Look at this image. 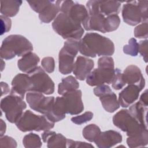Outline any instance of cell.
Masks as SVG:
<instances>
[{"label": "cell", "mask_w": 148, "mask_h": 148, "mask_svg": "<svg viewBox=\"0 0 148 148\" xmlns=\"http://www.w3.org/2000/svg\"><path fill=\"white\" fill-rule=\"evenodd\" d=\"M82 91L76 90L62 95V99L66 113L75 115L80 113L84 109L82 99Z\"/></svg>", "instance_id": "cell-12"}, {"label": "cell", "mask_w": 148, "mask_h": 148, "mask_svg": "<svg viewBox=\"0 0 148 148\" xmlns=\"http://www.w3.org/2000/svg\"><path fill=\"white\" fill-rule=\"evenodd\" d=\"M123 51L126 54L136 56L138 53V43L136 40L134 38H131L128 41V44L124 46Z\"/></svg>", "instance_id": "cell-32"}, {"label": "cell", "mask_w": 148, "mask_h": 148, "mask_svg": "<svg viewBox=\"0 0 148 148\" xmlns=\"http://www.w3.org/2000/svg\"><path fill=\"white\" fill-rule=\"evenodd\" d=\"M27 104L21 97L11 94L1 101V110L5 113L6 118L11 123H16L23 113Z\"/></svg>", "instance_id": "cell-7"}, {"label": "cell", "mask_w": 148, "mask_h": 148, "mask_svg": "<svg viewBox=\"0 0 148 148\" xmlns=\"http://www.w3.org/2000/svg\"><path fill=\"white\" fill-rule=\"evenodd\" d=\"M112 91L110 87L106 84H101L99 86H97L94 88V93L97 97L102 96L108 92Z\"/></svg>", "instance_id": "cell-41"}, {"label": "cell", "mask_w": 148, "mask_h": 148, "mask_svg": "<svg viewBox=\"0 0 148 148\" xmlns=\"http://www.w3.org/2000/svg\"><path fill=\"white\" fill-rule=\"evenodd\" d=\"M98 67L114 68V61L112 57L108 56H103L98 59Z\"/></svg>", "instance_id": "cell-37"}, {"label": "cell", "mask_w": 148, "mask_h": 148, "mask_svg": "<svg viewBox=\"0 0 148 148\" xmlns=\"http://www.w3.org/2000/svg\"><path fill=\"white\" fill-rule=\"evenodd\" d=\"M6 124L3 121V120L1 119V136H2L5 133L6 131Z\"/></svg>", "instance_id": "cell-45"}, {"label": "cell", "mask_w": 148, "mask_h": 148, "mask_svg": "<svg viewBox=\"0 0 148 148\" xmlns=\"http://www.w3.org/2000/svg\"><path fill=\"white\" fill-rule=\"evenodd\" d=\"M40 61L39 57L32 52H29L20 58L17 62L19 69L27 74L33 71Z\"/></svg>", "instance_id": "cell-21"}, {"label": "cell", "mask_w": 148, "mask_h": 148, "mask_svg": "<svg viewBox=\"0 0 148 148\" xmlns=\"http://www.w3.org/2000/svg\"><path fill=\"white\" fill-rule=\"evenodd\" d=\"M0 146L1 147H6L14 148L17 147V142L13 138L9 136H1L0 139Z\"/></svg>", "instance_id": "cell-39"}, {"label": "cell", "mask_w": 148, "mask_h": 148, "mask_svg": "<svg viewBox=\"0 0 148 148\" xmlns=\"http://www.w3.org/2000/svg\"><path fill=\"white\" fill-rule=\"evenodd\" d=\"M134 36L138 38H147V23L144 22L136 27L134 29Z\"/></svg>", "instance_id": "cell-35"}, {"label": "cell", "mask_w": 148, "mask_h": 148, "mask_svg": "<svg viewBox=\"0 0 148 148\" xmlns=\"http://www.w3.org/2000/svg\"><path fill=\"white\" fill-rule=\"evenodd\" d=\"M1 88H2L1 95H3V94H6L9 92V91H10L9 87L8 85V84H6V83H4V82H1Z\"/></svg>", "instance_id": "cell-44"}, {"label": "cell", "mask_w": 148, "mask_h": 148, "mask_svg": "<svg viewBox=\"0 0 148 148\" xmlns=\"http://www.w3.org/2000/svg\"><path fill=\"white\" fill-rule=\"evenodd\" d=\"M127 143L130 147H143L148 143V132L144 131L138 134L128 136L127 139Z\"/></svg>", "instance_id": "cell-27"}, {"label": "cell", "mask_w": 148, "mask_h": 148, "mask_svg": "<svg viewBox=\"0 0 148 148\" xmlns=\"http://www.w3.org/2000/svg\"><path fill=\"white\" fill-rule=\"evenodd\" d=\"M113 123L115 126L125 132L128 136L147 130V128L140 124L127 109H121L116 113L113 117Z\"/></svg>", "instance_id": "cell-6"}, {"label": "cell", "mask_w": 148, "mask_h": 148, "mask_svg": "<svg viewBox=\"0 0 148 148\" xmlns=\"http://www.w3.org/2000/svg\"><path fill=\"white\" fill-rule=\"evenodd\" d=\"M114 69L98 67L89 73L86 77V82L91 86H97L105 83L111 84L114 75Z\"/></svg>", "instance_id": "cell-14"}, {"label": "cell", "mask_w": 148, "mask_h": 148, "mask_svg": "<svg viewBox=\"0 0 148 148\" xmlns=\"http://www.w3.org/2000/svg\"><path fill=\"white\" fill-rule=\"evenodd\" d=\"M54 31L64 39L79 40L82 37L84 29L81 24L72 20L68 15L61 12L52 23Z\"/></svg>", "instance_id": "cell-3"}, {"label": "cell", "mask_w": 148, "mask_h": 148, "mask_svg": "<svg viewBox=\"0 0 148 148\" xmlns=\"http://www.w3.org/2000/svg\"><path fill=\"white\" fill-rule=\"evenodd\" d=\"M32 50V43L25 37L21 35H10L3 39L0 56L1 58L10 60L16 56H24Z\"/></svg>", "instance_id": "cell-2"}, {"label": "cell", "mask_w": 148, "mask_h": 148, "mask_svg": "<svg viewBox=\"0 0 148 148\" xmlns=\"http://www.w3.org/2000/svg\"><path fill=\"white\" fill-rule=\"evenodd\" d=\"M79 51L83 56L92 58L97 56H108L114 53V45L110 39L90 32L79 40Z\"/></svg>", "instance_id": "cell-1"}, {"label": "cell", "mask_w": 148, "mask_h": 148, "mask_svg": "<svg viewBox=\"0 0 148 148\" xmlns=\"http://www.w3.org/2000/svg\"><path fill=\"white\" fill-rule=\"evenodd\" d=\"M22 1L20 0H9L1 1V13L6 17H13L19 10Z\"/></svg>", "instance_id": "cell-24"}, {"label": "cell", "mask_w": 148, "mask_h": 148, "mask_svg": "<svg viewBox=\"0 0 148 148\" xmlns=\"http://www.w3.org/2000/svg\"><path fill=\"white\" fill-rule=\"evenodd\" d=\"M99 100L104 109L109 113H113L120 107L116 95L112 91L102 96L99 97Z\"/></svg>", "instance_id": "cell-25"}, {"label": "cell", "mask_w": 148, "mask_h": 148, "mask_svg": "<svg viewBox=\"0 0 148 148\" xmlns=\"http://www.w3.org/2000/svg\"><path fill=\"white\" fill-rule=\"evenodd\" d=\"M121 2L116 1H98L99 11L104 16L117 14L120 9Z\"/></svg>", "instance_id": "cell-23"}, {"label": "cell", "mask_w": 148, "mask_h": 148, "mask_svg": "<svg viewBox=\"0 0 148 148\" xmlns=\"http://www.w3.org/2000/svg\"><path fill=\"white\" fill-rule=\"evenodd\" d=\"M94 66V62L91 59L79 56L74 63L72 71L77 79L84 80L91 72Z\"/></svg>", "instance_id": "cell-16"}, {"label": "cell", "mask_w": 148, "mask_h": 148, "mask_svg": "<svg viewBox=\"0 0 148 148\" xmlns=\"http://www.w3.org/2000/svg\"><path fill=\"white\" fill-rule=\"evenodd\" d=\"M28 75L32 84L31 91L38 92L46 95H50L54 92V83L53 81L40 66H37Z\"/></svg>", "instance_id": "cell-10"}, {"label": "cell", "mask_w": 148, "mask_h": 148, "mask_svg": "<svg viewBox=\"0 0 148 148\" xmlns=\"http://www.w3.org/2000/svg\"><path fill=\"white\" fill-rule=\"evenodd\" d=\"M139 102L146 106H148V99H147V90H146L141 95L139 98Z\"/></svg>", "instance_id": "cell-43"}, {"label": "cell", "mask_w": 148, "mask_h": 148, "mask_svg": "<svg viewBox=\"0 0 148 148\" xmlns=\"http://www.w3.org/2000/svg\"><path fill=\"white\" fill-rule=\"evenodd\" d=\"M79 87V82L73 76H69L62 78V81L58 86V93L64 95L65 93L77 90Z\"/></svg>", "instance_id": "cell-26"}, {"label": "cell", "mask_w": 148, "mask_h": 148, "mask_svg": "<svg viewBox=\"0 0 148 148\" xmlns=\"http://www.w3.org/2000/svg\"><path fill=\"white\" fill-rule=\"evenodd\" d=\"M120 24V19L117 14L107 16L105 21V31L110 32L117 29Z\"/></svg>", "instance_id": "cell-31"}, {"label": "cell", "mask_w": 148, "mask_h": 148, "mask_svg": "<svg viewBox=\"0 0 148 148\" xmlns=\"http://www.w3.org/2000/svg\"><path fill=\"white\" fill-rule=\"evenodd\" d=\"M125 85V83L123 77V73L121 71L116 68L114 69V75L112 82V87L116 90L121 89Z\"/></svg>", "instance_id": "cell-33"}, {"label": "cell", "mask_w": 148, "mask_h": 148, "mask_svg": "<svg viewBox=\"0 0 148 148\" xmlns=\"http://www.w3.org/2000/svg\"><path fill=\"white\" fill-rule=\"evenodd\" d=\"M130 114L142 125L147 128V106L138 101L130 106L128 109Z\"/></svg>", "instance_id": "cell-22"}, {"label": "cell", "mask_w": 148, "mask_h": 148, "mask_svg": "<svg viewBox=\"0 0 148 148\" xmlns=\"http://www.w3.org/2000/svg\"><path fill=\"white\" fill-rule=\"evenodd\" d=\"M101 130L98 126L94 124H91L86 126L82 131L83 137L90 142H94L101 133Z\"/></svg>", "instance_id": "cell-29"}, {"label": "cell", "mask_w": 148, "mask_h": 148, "mask_svg": "<svg viewBox=\"0 0 148 148\" xmlns=\"http://www.w3.org/2000/svg\"><path fill=\"white\" fill-rule=\"evenodd\" d=\"M1 35L10 31L12 25L11 20L6 16L1 15Z\"/></svg>", "instance_id": "cell-38"}, {"label": "cell", "mask_w": 148, "mask_h": 148, "mask_svg": "<svg viewBox=\"0 0 148 148\" xmlns=\"http://www.w3.org/2000/svg\"><path fill=\"white\" fill-rule=\"evenodd\" d=\"M11 94H14L24 98L25 92L31 91L32 84L29 75L18 73L12 81Z\"/></svg>", "instance_id": "cell-15"}, {"label": "cell", "mask_w": 148, "mask_h": 148, "mask_svg": "<svg viewBox=\"0 0 148 148\" xmlns=\"http://www.w3.org/2000/svg\"><path fill=\"white\" fill-rule=\"evenodd\" d=\"M121 141L122 136L119 132L108 130L101 132L94 142L99 148H109L121 142Z\"/></svg>", "instance_id": "cell-17"}, {"label": "cell", "mask_w": 148, "mask_h": 148, "mask_svg": "<svg viewBox=\"0 0 148 148\" xmlns=\"http://www.w3.org/2000/svg\"><path fill=\"white\" fill-rule=\"evenodd\" d=\"M79 51V40L69 39L64 44L59 52V71L63 75L71 73L73 68L74 59Z\"/></svg>", "instance_id": "cell-8"}, {"label": "cell", "mask_w": 148, "mask_h": 148, "mask_svg": "<svg viewBox=\"0 0 148 148\" xmlns=\"http://www.w3.org/2000/svg\"><path fill=\"white\" fill-rule=\"evenodd\" d=\"M66 140L67 139L61 134H56L53 131L46 140V143H47V146L49 148H65L66 147Z\"/></svg>", "instance_id": "cell-28"}, {"label": "cell", "mask_w": 148, "mask_h": 148, "mask_svg": "<svg viewBox=\"0 0 148 148\" xmlns=\"http://www.w3.org/2000/svg\"><path fill=\"white\" fill-rule=\"evenodd\" d=\"M147 39L141 40L138 43V52L140 53L143 58V60L147 62Z\"/></svg>", "instance_id": "cell-42"}, {"label": "cell", "mask_w": 148, "mask_h": 148, "mask_svg": "<svg viewBox=\"0 0 148 148\" xmlns=\"http://www.w3.org/2000/svg\"><path fill=\"white\" fill-rule=\"evenodd\" d=\"M23 143L24 146L27 148L40 147L42 145L39 136L34 133H29L26 135L23 138Z\"/></svg>", "instance_id": "cell-30"}, {"label": "cell", "mask_w": 148, "mask_h": 148, "mask_svg": "<svg viewBox=\"0 0 148 148\" xmlns=\"http://www.w3.org/2000/svg\"><path fill=\"white\" fill-rule=\"evenodd\" d=\"M61 12L79 24H82L88 16L87 9L84 5L72 1H63L61 6Z\"/></svg>", "instance_id": "cell-13"}, {"label": "cell", "mask_w": 148, "mask_h": 148, "mask_svg": "<svg viewBox=\"0 0 148 148\" xmlns=\"http://www.w3.org/2000/svg\"><path fill=\"white\" fill-rule=\"evenodd\" d=\"M41 65L43 69L47 73H50L54 71V60L51 57H47L43 58L42 60Z\"/></svg>", "instance_id": "cell-36"}, {"label": "cell", "mask_w": 148, "mask_h": 148, "mask_svg": "<svg viewBox=\"0 0 148 148\" xmlns=\"http://www.w3.org/2000/svg\"><path fill=\"white\" fill-rule=\"evenodd\" d=\"M31 8L39 13L40 20L45 23H49L55 19L61 11V1H27Z\"/></svg>", "instance_id": "cell-9"}, {"label": "cell", "mask_w": 148, "mask_h": 148, "mask_svg": "<svg viewBox=\"0 0 148 148\" xmlns=\"http://www.w3.org/2000/svg\"><path fill=\"white\" fill-rule=\"evenodd\" d=\"M142 90L138 86L128 84L119 95V102L123 108H127L134 103L139 97V92Z\"/></svg>", "instance_id": "cell-19"}, {"label": "cell", "mask_w": 148, "mask_h": 148, "mask_svg": "<svg viewBox=\"0 0 148 148\" xmlns=\"http://www.w3.org/2000/svg\"><path fill=\"white\" fill-rule=\"evenodd\" d=\"M93 117V113L91 112H86L84 113L73 117L71 119V121L77 125H81L83 123H85L87 121H89Z\"/></svg>", "instance_id": "cell-34"}, {"label": "cell", "mask_w": 148, "mask_h": 148, "mask_svg": "<svg viewBox=\"0 0 148 148\" xmlns=\"http://www.w3.org/2000/svg\"><path fill=\"white\" fill-rule=\"evenodd\" d=\"M123 77L125 84L136 85L142 90L145 86V80L140 69L136 65L128 66L123 73Z\"/></svg>", "instance_id": "cell-18"}, {"label": "cell", "mask_w": 148, "mask_h": 148, "mask_svg": "<svg viewBox=\"0 0 148 148\" xmlns=\"http://www.w3.org/2000/svg\"><path fill=\"white\" fill-rule=\"evenodd\" d=\"M66 147L71 148V147H82V148H88V147H92L94 148V146L91 145L90 143H88L87 142H80V141H75L72 139H67L66 140Z\"/></svg>", "instance_id": "cell-40"}, {"label": "cell", "mask_w": 148, "mask_h": 148, "mask_svg": "<svg viewBox=\"0 0 148 148\" xmlns=\"http://www.w3.org/2000/svg\"><path fill=\"white\" fill-rule=\"evenodd\" d=\"M105 16L101 13L88 14L87 18L82 23V25L86 31H98L105 33Z\"/></svg>", "instance_id": "cell-20"}, {"label": "cell", "mask_w": 148, "mask_h": 148, "mask_svg": "<svg viewBox=\"0 0 148 148\" xmlns=\"http://www.w3.org/2000/svg\"><path fill=\"white\" fill-rule=\"evenodd\" d=\"M147 1H128L123 6L122 16L124 21L134 26L140 22L147 21Z\"/></svg>", "instance_id": "cell-5"}, {"label": "cell", "mask_w": 148, "mask_h": 148, "mask_svg": "<svg viewBox=\"0 0 148 148\" xmlns=\"http://www.w3.org/2000/svg\"><path fill=\"white\" fill-rule=\"evenodd\" d=\"M26 100L32 109L44 114L48 119L52 112L55 98L54 97H45L40 92L29 91L26 95Z\"/></svg>", "instance_id": "cell-11"}, {"label": "cell", "mask_w": 148, "mask_h": 148, "mask_svg": "<svg viewBox=\"0 0 148 148\" xmlns=\"http://www.w3.org/2000/svg\"><path fill=\"white\" fill-rule=\"evenodd\" d=\"M16 125L23 132L40 131L53 128L54 123L50 121L45 115H36L31 110H27L16 121Z\"/></svg>", "instance_id": "cell-4"}]
</instances>
